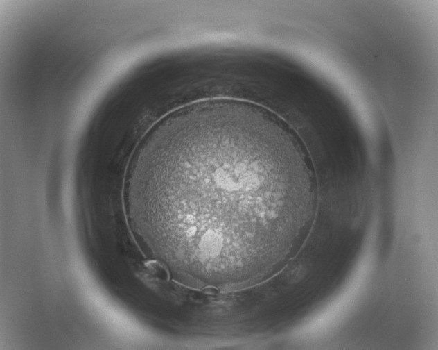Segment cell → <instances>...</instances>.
<instances>
[{
	"mask_svg": "<svg viewBox=\"0 0 438 350\" xmlns=\"http://www.w3.org/2000/svg\"><path fill=\"white\" fill-rule=\"evenodd\" d=\"M126 181L137 234L200 287L270 276L301 247L316 208L298 135L270 110L235 99L194 102L159 120Z\"/></svg>",
	"mask_w": 438,
	"mask_h": 350,
	"instance_id": "obj_1",
	"label": "cell"
}]
</instances>
